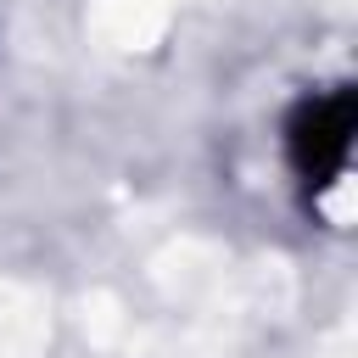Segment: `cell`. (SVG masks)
I'll list each match as a JSON object with an SVG mask.
<instances>
[{
  "instance_id": "1",
  "label": "cell",
  "mask_w": 358,
  "mask_h": 358,
  "mask_svg": "<svg viewBox=\"0 0 358 358\" xmlns=\"http://www.w3.org/2000/svg\"><path fill=\"white\" fill-rule=\"evenodd\" d=\"M352 129H358V95L352 84H330V90H308L291 117H285V157L291 173L308 196L341 185L347 162H352Z\"/></svg>"
}]
</instances>
